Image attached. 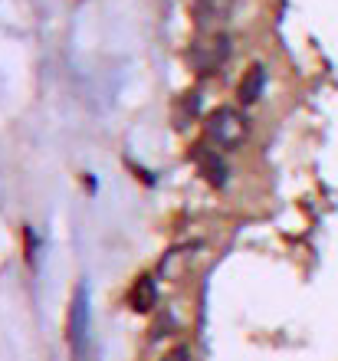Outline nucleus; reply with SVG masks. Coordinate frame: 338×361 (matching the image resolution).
<instances>
[{"label": "nucleus", "instance_id": "1", "mask_svg": "<svg viewBox=\"0 0 338 361\" xmlns=\"http://www.w3.org/2000/svg\"><path fill=\"white\" fill-rule=\"evenodd\" d=\"M66 345H69V352H73V361L85 358V345H89V286L85 283H76L73 299H69Z\"/></svg>", "mask_w": 338, "mask_h": 361}, {"label": "nucleus", "instance_id": "2", "mask_svg": "<svg viewBox=\"0 0 338 361\" xmlns=\"http://www.w3.org/2000/svg\"><path fill=\"white\" fill-rule=\"evenodd\" d=\"M207 138L224 148V152H234L236 145L246 138V118L236 112L234 105H224L217 112L207 115Z\"/></svg>", "mask_w": 338, "mask_h": 361}, {"label": "nucleus", "instance_id": "3", "mask_svg": "<svg viewBox=\"0 0 338 361\" xmlns=\"http://www.w3.org/2000/svg\"><path fill=\"white\" fill-rule=\"evenodd\" d=\"M191 161L198 164V171L204 174L207 184H214V188H224L227 184V164L224 158L217 154V148H210V145H194L191 148Z\"/></svg>", "mask_w": 338, "mask_h": 361}, {"label": "nucleus", "instance_id": "4", "mask_svg": "<svg viewBox=\"0 0 338 361\" xmlns=\"http://www.w3.org/2000/svg\"><path fill=\"white\" fill-rule=\"evenodd\" d=\"M227 53H230V43H227L224 37H214V39H207V43H194L191 59H194V66H198L200 73H214V69L224 66Z\"/></svg>", "mask_w": 338, "mask_h": 361}, {"label": "nucleus", "instance_id": "5", "mask_svg": "<svg viewBox=\"0 0 338 361\" xmlns=\"http://www.w3.org/2000/svg\"><path fill=\"white\" fill-rule=\"evenodd\" d=\"M128 305H132V312H151L158 305V283L151 276H138L128 289Z\"/></svg>", "mask_w": 338, "mask_h": 361}, {"label": "nucleus", "instance_id": "6", "mask_svg": "<svg viewBox=\"0 0 338 361\" xmlns=\"http://www.w3.org/2000/svg\"><path fill=\"white\" fill-rule=\"evenodd\" d=\"M234 10V0H194V20L198 27H220Z\"/></svg>", "mask_w": 338, "mask_h": 361}, {"label": "nucleus", "instance_id": "7", "mask_svg": "<svg viewBox=\"0 0 338 361\" xmlns=\"http://www.w3.org/2000/svg\"><path fill=\"white\" fill-rule=\"evenodd\" d=\"M266 89V69L260 66V63H253V66L243 73V79H240V86H236V99L243 105H253L260 95H263Z\"/></svg>", "mask_w": 338, "mask_h": 361}, {"label": "nucleus", "instance_id": "8", "mask_svg": "<svg viewBox=\"0 0 338 361\" xmlns=\"http://www.w3.org/2000/svg\"><path fill=\"white\" fill-rule=\"evenodd\" d=\"M194 115H198V95L188 92L178 102V109H174V122H178V128H184V125H188V118H194Z\"/></svg>", "mask_w": 338, "mask_h": 361}, {"label": "nucleus", "instance_id": "9", "mask_svg": "<svg viewBox=\"0 0 338 361\" xmlns=\"http://www.w3.org/2000/svg\"><path fill=\"white\" fill-rule=\"evenodd\" d=\"M23 253H27V263L30 267H37L40 263V233L33 227H23Z\"/></svg>", "mask_w": 338, "mask_h": 361}, {"label": "nucleus", "instance_id": "10", "mask_svg": "<svg viewBox=\"0 0 338 361\" xmlns=\"http://www.w3.org/2000/svg\"><path fill=\"white\" fill-rule=\"evenodd\" d=\"M83 184H85V188H89V190H95V188H99V184H95V178H92V174H83Z\"/></svg>", "mask_w": 338, "mask_h": 361}]
</instances>
